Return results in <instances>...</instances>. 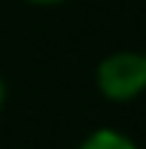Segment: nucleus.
<instances>
[{"mask_svg":"<svg viewBox=\"0 0 146 149\" xmlns=\"http://www.w3.org/2000/svg\"><path fill=\"white\" fill-rule=\"evenodd\" d=\"M79 149H137V143L116 128H97L79 143Z\"/></svg>","mask_w":146,"mask_h":149,"instance_id":"nucleus-2","label":"nucleus"},{"mask_svg":"<svg viewBox=\"0 0 146 149\" xmlns=\"http://www.w3.org/2000/svg\"><path fill=\"white\" fill-rule=\"evenodd\" d=\"M28 3H40V6H52V3H64V0H28Z\"/></svg>","mask_w":146,"mask_h":149,"instance_id":"nucleus-3","label":"nucleus"},{"mask_svg":"<svg viewBox=\"0 0 146 149\" xmlns=\"http://www.w3.org/2000/svg\"><path fill=\"white\" fill-rule=\"evenodd\" d=\"M143 58H146V52H143Z\"/></svg>","mask_w":146,"mask_h":149,"instance_id":"nucleus-5","label":"nucleus"},{"mask_svg":"<svg viewBox=\"0 0 146 149\" xmlns=\"http://www.w3.org/2000/svg\"><path fill=\"white\" fill-rule=\"evenodd\" d=\"M97 88L113 104H128L146 91L143 52H113L97 64Z\"/></svg>","mask_w":146,"mask_h":149,"instance_id":"nucleus-1","label":"nucleus"},{"mask_svg":"<svg viewBox=\"0 0 146 149\" xmlns=\"http://www.w3.org/2000/svg\"><path fill=\"white\" fill-rule=\"evenodd\" d=\"M0 107H3V79H0Z\"/></svg>","mask_w":146,"mask_h":149,"instance_id":"nucleus-4","label":"nucleus"}]
</instances>
